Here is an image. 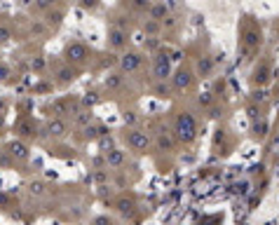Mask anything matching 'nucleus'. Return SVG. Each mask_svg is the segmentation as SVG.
Masks as SVG:
<instances>
[{
    "mask_svg": "<svg viewBox=\"0 0 279 225\" xmlns=\"http://www.w3.org/2000/svg\"><path fill=\"white\" fill-rule=\"evenodd\" d=\"M261 43H263L261 26L253 21V17H244L242 19V28H239V45H237L242 59H251V56L258 54Z\"/></svg>",
    "mask_w": 279,
    "mask_h": 225,
    "instance_id": "f257e3e1",
    "label": "nucleus"
},
{
    "mask_svg": "<svg viewBox=\"0 0 279 225\" xmlns=\"http://www.w3.org/2000/svg\"><path fill=\"white\" fill-rule=\"evenodd\" d=\"M171 132L176 136V141L183 145H190L197 138V117L190 110H179L171 120Z\"/></svg>",
    "mask_w": 279,
    "mask_h": 225,
    "instance_id": "f03ea898",
    "label": "nucleus"
},
{
    "mask_svg": "<svg viewBox=\"0 0 279 225\" xmlns=\"http://www.w3.org/2000/svg\"><path fill=\"white\" fill-rule=\"evenodd\" d=\"M61 59L68 61L71 66H75V68H85L94 59V49L82 40H68L61 49Z\"/></svg>",
    "mask_w": 279,
    "mask_h": 225,
    "instance_id": "7ed1b4c3",
    "label": "nucleus"
},
{
    "mask_svg": "<svg viewBox=\"0 0 279 225\" xmlns=\"http://www.w3.org/2000/svg\"><path fill=\"white\" fill-rule=\"evenodd\" d=\"M122 141L127 143V148L132 150L134 155H145L150 153V148H153V138L148 136V132L143 129H139V127H127L125 132H122Z\"/></svg>",
    "mask_w": 279,
    "mask_h": 225,
    "instance_id": "20e7f679",
    "label": "nucleus"
},
{
    "mask_svg": "<svg viewBox=\"0 0 279 225\" xmlns=\"http://www.w3.org/2000/svg\"><path fill=\"white\" fill-rule=\"evenodd\" d=\"M78 75H80V68L71 66L68 61H63V59L54 61V85L68 87V85H73V82L78 80Z\"/></svg>",
    "mask_w": 279,
    "mask_h": 225,
    "instance_id": "39448f33",
    "label": "nucleus"
},
{
    "mask_svg": "<svg viewBox=\"0 0 279 225\" xmlns=\"http://www.w3.org/2000/svg\"><path fill=\"white\" fill-rule=\"evenodd\" d=\"M171 87L176 94H183V91H190L195 87V73L190 71L188 66H179L176 71L171 73Z\"/></svg>",
    "mask_w": 279,
    "mask_h": 225,
    "instance_id": "423d86ee",
    "label": "nucleus"
},
{
    "mask_svg": "<svg viewBox=\"0 0 279 225\" xmlns=\"http://www.w3.org/2000/svg\"><path fill=\"white\" fill-rule=\"evenodd\" d=\"M117 66H120V71L125 73V75L139 73L141 66H143V52H139V49H125L120 54V59H117Z\"/></svg>",
    "mask_w": 279,
    "mask_h": 225,
    "instance_id": "0eeeda50",
    "label": "nucleus"
},
{
    "mask_svg": "<svg viewBox=\"0 0 279 225\" xmlns=\"http://www.w3.org/2000/svg\"><path fill=\"white\" fill-rule=\"evenodd\" d=\"M153 80H169L171 78V56L169 52H164V49H160V52H155L153 56Z\"/></svg>",
    "mask_w": 279,
    "mask_h": 225,
    "instance_id": "6e6552de",
    "label": "nucleus"
},
{
    "mask_svg": "<svg viewBox=\"0 0 279 225\" xmlns=\"http://www.w3.org/2000/svg\"><path fill=\"white\" fill-rule=\"evenodd\" d=\"M71 132V125H68V120L66 117H59V115H52L49 120L45 122V134L49 138H54V141H61L66 138Z\"/></svg>",
    "mask_w": 279,
    "mask_h": 225,
    "instance_id": "1a4fd4ad",
    "label": "nucleus"
},
{
    "mask_svg": "<svg viewBox=\"0 0 279 225\" xmlns=\"http://www.w3.org/2000/svg\"><path fill=\"white\" fill-rule=\"evenodd\" d=\"M106 43H108L110 49H127V45H129V31L110 24L108 33H106Z\"/></svg>",
    "mask_w": 279,
    "mask_h": 225,
    "instance_id": "9d476101",
    "label": "nucleus"
},
{
    "mask_svg": "<svg viewBox=\"0 0 279 225\" xmlns=\"http://www.w3.org/2000/svg\"><path fill=\"white\" fill-rule=\"evenodd\" d=\"M14 132H17L19 138H24V141H36L38 136V122L33 120V117L24 115L21 120L17 122V127H14Z\"/></svg>",
    "mask_w": 279,
    "mask_h": 225,
    "instance_id": "9b49d317",
    "label": "nucleus"
},
{
    "mask_svg": "<svg viewBox=\"0 0 279 225\" xmlns=\"http://www.w3.org/2000/svg\"><path fill=\"white\" fill-rule=\"evenodd\" d=\"M153 143H155V148H157V150H162V153H171V150H176L179 141H176L174 132L164 127V129H160V132H155Z\"/></svg>",
    "mask_w": 279,
    "mask_h": 225,
    "instance_id": "f8f14e48",
    "label": "nucleus"
},
{
    "mask_svg": "<svg viewBox=\"0 0 279 225\" xmlns=\"http://www.w3.org/2000/svg\"><path fill=\"white\" fill-rule=\"evenodd\" d=\"M5 150L9 153V157H12L14 162H28V157H31L28 141H24V138H14V141H9V143L5 145Z\"/></svg>",
    "mask_w": 279,
    "mask_h": 225,
    "instance_id": "ddd939ff",
    "label": "nucleus"
},
{
    "mask_svg": "<svg viewBox=\"0 0 279 225\" xmlns=\"http://www.w3.org/2000/svg\"><path fill=\"white\" fill-rule=\"evenodd\" d=\"M103 157H106V167L108 169H122L127 164V153L122 150V148H108L106 153H103Z\"/></svg>",
    "mask_w": 279,
    "mask_h": 225,
    "instance_id": "4468645a",
    "label": "nucleus"
},
{
    "mask_svg": "<svg viewBox=\"0 0 279 225\" xmlns=\"http://www.w3.org/2000/svg\"><path fill=\"white\" fill-rule=\"evenodd\" d=\"M115 211L120 214L122 218H136V199L134 197H127V195H122V197L115 199Z\"/></svg>",
    "mask_w": 279,
    "mask_h": 225,
    "instance_id": "2eb2a0df",
    "label": "nucleus"
},
{
    "mask_svg": "<svg viewBox=\"0 0 279 225\" xmlns=\"http://www.w3.org/2000/svg\"><path fill=\"white\" fill-rule=\"evenodd\" d=\"M270 71H272V66L268 59H263L256 68H253V75H251V85L253 87H263L265 82L270 80Z\"/></svg>",
    "mask_w": 279,
    "mask_h": 225,
    "instance_id": "dca6fc26",
    "label": "nucleus"
},
{
    "mask_svg": "<svg viewBox=\"0 0 279 225\" xmlns=\"http://www.w3.org/2000/svg\"><path fill=\"white\" fill-rule=\"evenodd\" d=\"M49 115H59V117H66L68 113L73 115V106H71V99L68 96H61V99H56L52 106H49Z\"/></svg>",
    "mask_w": 279,
    "mask_h": 225,
    "instance_id": "f3484780",
    "label": "nucleus"
},
{
    "mask_svg": "<svg viewBox=\"0 0 279 225\" xmlns=\"http://www.w3.org/2000/svg\"><path fill=\"white\" fill-rule=\"evenodd\" d=\"M63 17H66V9L61 7H52L45 12V24L49 28H59L63 24Z\"/></svg>",
    "mask_w": 279,
    "mask_h": 225,
    "instance_id": "a211bd4d",
    "label": "nucleus"
},
{
    "mask_svg": "<svg viewBox=\"0 0 279 225\" xmlns=\"http://www.w3.org/2000/svg\"><path fill=\"white\" fill-rule=\"evenodd\" d=\"M103 85H106V90H108V91L122 90V85H125V73H122V71L108 73V75H106V80H103Z\"/></svg>",
    "mask_w": 279,
    "mask_h": 225,
    "instance_id": "6ab92c4d",
    "label": "nucleus"
},
{
    "mask_svg": "<svg viewBox=\"0 0 279 225\" xmlns=\"http://www.w3.org/2000/svg\"><path fill=\"white\" fill-rule=\"evenodd\" d=\"M265 134H268V122L263 120V117H253V125H251V136L256 138V141H263L265 138Z\"/></svg>",
    "mask_w": 279,
    "mask_h": 225,
    "instance_id": "aec40b11",
    "label": "nucleus"
},
{
    "mask_svg": "<svg viewBox=\"0 0 279 225\" xmlns=\"http://www.w3.org/2000/svg\"><path fill=\"white\" fill-rule=\"evenodd\" d=\"M171 91H174V87H171V85H167V80H155L153 94L157 96V99H169Z\"/></svg>",
    "mask_w": 279,
    "mask_h": 225,
    "instance_id": "412c9836",
    "label": "nucleus"
},
{
    "mask_svg": "<svg viewBox=\"0 0 279 225\" xmlns=\"http://www.w3.org/2000/svg\"><path fill=\"white\" fill-rule=\"evenodd\" d=\"M211 73H214V61H211V56H202L197 61V75L199 78H211Z\"/></svg>",
    "mask_w": 279,
    "mask_h": 225,
    "instance_id": "4be33fe9",
    "label": "nucleus"
},
{
    "mask_svg": "<svg viewBox=\"0 0 279 225\" xmlns=\"http://www.w3.org/2000/svg\"><path fill=\"white\" fill-rule=\"evenodd\" d=\"M169 14V9H167V5L164 2H153L150 5V9H148V17L150 19H157V21H164V17Z\"/></svg>",
    "mask_w": 279,
    "mask_h": 225,
    "instance_id": "5701e85b",
    "label": "nucleus"
},
{
    "mask_svg": "<svg viewBox=\"0 0 279 225\" xmlns=\"http://www.w3.org/2000/svg\"><path fill=\"white\" fill-rule=\"evenodd\" d=\"M160 26H162V21H157V19H145V24L141 28H143L145 36H157Z\"/></svg>",
    "mask_w": 279,
    "mask_h": 225,
    "instance_id": "b1692460",
    "label": "nucleus"
},
{
    "mask_svg": "<svg viewBox=\"0 0 279 225\" xmlns=\"http://www.w3.org/2000/svg\"><path fill=\"white\" fill-rule=\"evenodd\" d=\"M12 38H14V31H12V26H9V24H5V21H0V45H7Z\"/></svg>",
    "mask_w": 279,
    "mask_h": 225,
    "instance_id": "393cba45",
    "label": "nucleus"
},
{
    "mask_svg": "<svg viewBox=\"0 0 279 225\" xmlns=\"http://www.w3.org/2000/svg\"><path fill=\"white\" fill-rule=\"evenodd\" d=\"M54 5H56V0H36V2L31 5V9H33V12H43V14H45L47 9H52Z\"/></svg>",
    "mask_w": 279,
    "mask_h": 225,
    "instance_id": "a878e982",
    "label": "nucleus"
},
{
    "mask_svg": "<svg viewBox=\"0 0 279 225\" xmlns=\"http://www.w3.org/2000/svg\"><path fill=\"white\" fill-rule=\"evenodd\" d=\"M211 103H214V94H211V91H202V94L197 96V106H199V108H209Z\"/></svg>",
    "mask_w": 279,
    "mask_h": 225,
    "instance_id": "bb28decb",
    "label": "nucleus"
},
{
    "mask_svg": "<svg viewBox=\"0 0 279 225\" xmlns=\"http://www.w3.org/2000/svg\"><path fill=\"white\" fill-rule=\"evenodd\" d=\"M28 192H31L33 197H40V195H45V183H43V180H33V183L28 185Z\"/></svg>",
    "mask_w": 279,
    "mask_h": 225,
    "instance_id": "cd10ccee",
    "label": "nucleus"
},
{
    "mask_svg": "<svg viewBox=\"0 0 279 225\" xmlns=\"http://www.w3.org/2000/svg\"><path fill=\"white\" fill-rule=\"evenodd\" d=\"M122 120H125L127 127H136V122H139V115H136V110H125V113H122Z\"/></svg>",
    "mask_w": 279,
    "mask_h": 225,
    "instance_id": "c85d7f7f",
    "label": "nucleus"
},
{
    "mask_svg": "<svg viewBox=\"0 0 279 225\" xmlns=\"http://www.w3.org/2000/svg\"><path fill=\"white\" fill-rule=\"evenodd\" d=\"M150 5H153V0H132V7H134L136 12H148Z\"/></svg>",
    "mask_w": 279,
    "mask_h": 225,
    "instance_id": "c756f323",
    "label": "nucleus"
},
{
    "mask_svg": "<svg viewBox=\"0 0 279 225\" xmlns=\"http://www.w3.org/2000/svg\"><path fill=\"white\" fill-rule=\"evenodd\" d=\"M9 78H12V68H9L7 63L0 61V85H2V82H9Z\"/></svg>",
    "mask_w": 279,
    "mask_h": 225,
    "instance_id": "7c9ffc66",
    "label": "nucleus"
},
{
    "mask_svg": "<svg viewBox=\"0 0 279 225\" xmlns=\"http://www.w3.org/2000/svg\"><path fill=\"white\" fill-rule=\"evenodd\" d=\"M101 5V0H80V7L85 12H94V9Z\"/></svg>",
    "mask_w": 279,
    "mask_h": 225,
    "instance_id": "2f4dec72",
    "label": "nucleus"
},
{
    "mask_svg": "<svg viewBox=\"0 0 279 225\" xmlns=\"http://www.w3.org/2000/svg\"><path fill=\"white\" fill-rule=\"evenodd\" d=\"M92 223H96V225H101V223H113V216H108V214H101V216H94L92 218Z\"/></svg>",
    "mask_w": 279,
    "mask_h": 225,
    "instance_id": "473e14b6",
    "label": "nucleus"
},
{
    "mask_svg": "<svg viewBox=\"0 0 279 225\" xmlns=\"http://www.w3.org/2000/svg\"><path fill=\"white\" fill-rule=\"evenodd\" d=\"M36 94H43V91H52V85L49 82H40V85H36Z\"/></svg>",
    "mask_w": 279,
    "mask_h": 225,
    "instance_id": "72a5a7b5",
    "label": "nucleus"
},
{
    "mask_svg": "<svg viewBox=\"0 0 279 225\" xmlns=\"http://www.w3.org/2000/svg\"><path fill=\"white\" fill-rule=\"evenodd\" d=\"M31 68H33V71H43V68H45V59H40V56L33 59V61H31Z\"/></svg>",
    "mask_w": 279,
    "mask_h": 225,
    "instance_id": "f704fd0d",
    "label": "nucleus"
},
{
    "mask_svg": "<svg viewBox=\"0 0 279 225\" xmlns=\"http://www.w3.org/2000/svg\"><path fill=\"white\" fill-rule=\"evenodd\" d=\"M45 28H49L45 21H38V24H33V26H31V31H33V33H43Z\"/></svg>",
    "mask_w": 279,
    "mask_h": 225,
    "instance_id": "c9c22d12",
    "label": "nucleus"
},
{
    "mask_svg": "<svg viewBox=\"0 0 279 225\" xmlns=\"http://www.w3.org/2000/svg\"><path fill=\"white\" fill-rule=\"evenodd\" d=\"M9 204H12V199H9L5 192H0V209H7Z\"/></svg>",
    "mask_w": 279,
    "mask_h": 225,
    "instance_id": "e433bc0d",
    "label": "nucleus"
},
{
    "mask_svg": "<svg viewBox=\"0 0 279 225\" xmlns=\"http://www.w3.org/2000/svg\"><path fill=\"white\" fill-rule=\"evenodd\" d=\"M21 2H24V5H28V7H31V5H33V2H36V0H21Z\"/></svg>",
    "mask_w": 279,
    "mask_h": 225,
    "instance_id": "4c0bfd02",
    "label": "nucleus"
},
{
    "mask_svg": "<svg viewBox=\"0 0 279 225\" xmlns=\"http://www.w3.org/2000/svg\"><path fill=\"white\" fill-rule=\"evenodd\" d=\"M0 155H2V148H0Z\"/></svg>",
    "mask_w": 279,
    "mask_h": 225,
    "instance_id": "58836bf2",
    "label": "nucleus"
}]
</instances>
